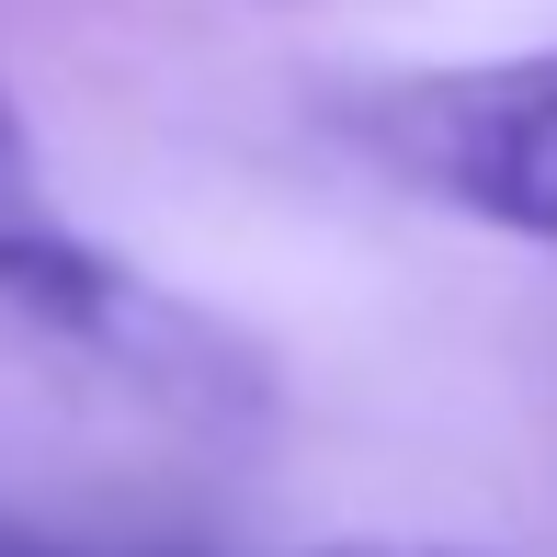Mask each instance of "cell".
<instances>
[{
	"label": "cell",
	"mask_w": 557,
	"mask_h": 557,
	"mask_svg": "<svg viewBox=\"0 0 557 557\" xmlns=\"http://www.w3.org/2000/svg\"><path fill=\"white\" fill-rule=\"evenodd\" d=\"M0 171H23V114H12V91H0Z\"/></svg>",
	"instance_id": "cell-4"
},
{
	"label": "cell",
	"mask_w": 557,
	"mask_h": 557,
	"mask_svg": "<svg viewBox=\"0 0 557 557\" xmlns=\"http://www.w3.org/2000/svg\"><path fill=\"white\" fill-rule=\"evenodd\" d=\"M296 557H490V546H410V535H331V546H296Z\"/></svg>",
	"instance_id": "cell-3"
},
{
	"label": "cell",
	"mask_w": 557,
	"mask_h": 557,
	"mask_svg": "<svg viewBox=\"0 0 557 557\" xmlns=\"http://www.w3.org/2000/svg\"><path fill=\"white\" fill-rule=\"evenodd\" d=\"M0 308L35 319V331H58V342H81L91 364L137 375V387L183 398V410H262V364H250L206 308H183L171 285H148L137 262H114L103 239L0 227Z\"/></svg>",
	"instance_id": "cell-2"
},
{
	"label": "cell",
	"mask_w": 557,
	"mask_h": 557,
	"mask_svg": "<svg viewBox=\"0 0 557 557\" xmlns=\"http://www.w3.org/2000/svg\"><path fill=\"white\" fill-rule=\"evenodd\" d=\"M331 125L398 194L557 250V46L352 81L331 91Z\"/></svg>",
	"instance_id": "cell-1"
}]
</instances>
